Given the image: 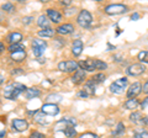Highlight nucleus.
<instances>
[{
    "mask_svg": "<svg viewBox=\"0 0 148 138\" xmlns=\"http://www.w3.org/2000/svg\"><path fill=\"white\" fill-rule=\"evenodd\" d=\"M27 88L21 84V83H12V84L5 86V89H4V98L5 99H9V100H15L18 95H20L21 93H24V91H26Z\"/></svg>",
    "mask_w": 148,
    "mask_h": 138,
    "instance_id": "nucleus-1",
    "label": "nucleus"
},
{
    "mask_svg": "<svg viewBox=\"0 0 148 138\" xmlns=\"http://www.w3.org/2000/svg\"><path fill=\"white\" fill-rule=\"evenodd\" d=\"M79 64L80 69L86 72H94V70H104V69L108 68V64L105 62L100 61V59H85V61H82L78 63Z\"/></svg>",
    "mask_w": 148,
    "mask_h": 138,
    "instance_id": "nucleus-2",
    "label": "nucleus"
},
{
    "mask_svg": "<svg viewBox=\"0 0 148 138\" xmlns=\"http://www.w3.org/2000/svg\"><path fill=\"white\" fill-rule=\"evenodd\" d=\"M31 47H32V53H34V56L40 59L41 57H42V54L45 53L46 47H47V43H46L45 41L40 40V38H34L32 42H31Z\"/></svg>",
    "mask_w": 148,
    "mask_h": 138,
    "instance_id": "nucleus-3",
    "label": "nucleus"
},
{
    "mask_svg": "<svg viewBox=\"0 0 148 138\" xmlns=\"http://www.w3.org/2000/svg\"><path fill=\"white\" fill-rule=\"evenodd\" d=\"M127 85H128L127 78H120V79L115 80L114 83L110 84V91L114 94H122L123 90H126Z\"/></svg>",
    "mask_w": 148,
    "mask_h": 138,
    "instance_id": "nucleus-4",
    "label": "nucleus"
},
{
    "mask_svg": "<svg viewBox=\"0 0 148 138\" xmlns=\"http://www.w3.org/2000/svg\"><path fill=\"white\" fill-rule=\"evenodd\" d=\"M92 22V16L91 14L88 11V10H82L77 16V24L79 25L83 29H86L89 27Z\"/></svg>",
    "mask_w": 148,
    "mask_h": 138,
    "instance_id": "nucleus-5",
    "label": "nucleus"
},
{
    "mask_svg": "<svg viewBox=\"0 0 148 138\" xmlns=\"http://www.w3.org/2000/svg\"><path fill=\"white\" fill-rule=\"evenodd\" d=\"M104 11L108 15H120V14L127 12L128 6L123 5V4H110L104 9Z\"/></svg>",
    "mask_w": 148,
    "mask_h": 138,
    "instance_id": "nucleus-6",
    "label": "nucleus"
},
{
    "mask_svg": "<svg viewBox=\"0 0 148 138\" xmlns=\"http://www.w3.org/2000/svg\"><path fill=\"white\" fill-rule=\"evenodd\" d=\"M78 64L75 61H62L58 63V70L64 72V73H75L78 70Z\"/></svg>",
    "mask_w": 148,
    "mask_h": 138,
    "instance_id": "nucleus-7",
    "label": "nucleus"
},
{
    "mask_svg": "<svg viewBox=\"0 0 148 138\" xmlns=\"http://www.w3.org/2000/svg\"><path fill=\"white\" fill-rule=\"evenodd\" d=\"M146 72V67L143 63H133L126 69V74L131 75V77H138L142 75Z\"/></svg>",
    "mask_w": 148,
    "mask_h": 138,
    "instance_id": "nucleus-8",
    "label": "nucleus"
},
{
    "mask_svg": "<svg viewBox=\"0 0 148 138\" xmlns=\"http://www.w3.org/2000/svg\"><path fill=\"white\" fill-rule=\"evenodd\" d=\"M142 93V85L140 81H135L132 85H130L127 90V99H136Z\"/></svg>",
    "mask_w": 148,
    "mask_h": 138,
    "instance_id": "nucleus-9",
    "label": "nucleus"
},
{
    "mask_svg": "<svg viewBox=\"0 0 148 138\" xmlns=\"http://www.w3.org/2000/svg\"><path fill=\"white\" fill-rule=\"evenodd\" d=\"M41 111L45 115H49V116H56L59 113V107L57 104H45L41 107Z\"/></svg>",
    "mask_w": 148,
    "mask_h": 138,
    "instance_id": "nucleus-10",
    "label": "nucleus"
},
{
    "mask_svg": "<svg viewBox=\"0 0 148 138\" xmlns=\"http://www.w3.org/2000/svg\"><path fill=\"white\" fill-rule=\"evenodd\" d=\"M46 15H47L48 19L52 22H54V24H59L63 19L62 14L58 10H56V9H47V10H46Z\"/></svg>",
    "mask_w": 148,
    "mask_h": 138,
    "instance_id": "nucleus-11",
    "label": "nucleus"
},
{
    "mask_svg": "<svg viewBox=\"0 0 148 138\" xmlns=\"http://www.w3.org/2000/svg\"><path fill=\"white\" fill-rule=\"evenodd\" d=\"M11 125H12L14 130H16L17 132H24V131H26L27 128H29V123H27V121L26 120H22V118L12 120Z\"/></svg>",
    "mask_w": 148,
    "mask_h": 138,
    "instance_id": "nucleus-12",
    "label": "nucleus"
},
{
    "mask_svg": "<svg viewBox=\"0 0 148 138\" xmlns=\"http://www.w3.org/2000/svg\"><path fill=\"white\" fill-rule=\"evenodd\" d=\"M85 79H86V74L83 69H78V70L72 75V83L75 85H79L82 83H84Z\"/></svg>",
    "mask_w": 148,
    "mask_h": 138,
    "instance_id": "nucleus-13",
    "label": "nucleus"
},
{
    "mask_svg": "<svg viewBox=\"0 0 148 138\" xmlns=\"http://www.w3.org/2000/svg\"><path fill=\"white\" fill-rule=\"evenodd\" d=\"M56 31H57V33L61 35V36L71 35L72 32L74 31V25H72V24H62V25H59L57 29H56Z\"/></svg>",
    "mask_w": 148,
    "mask_h": 138,
    "instance_id": "nucleus-14",
    "label": "nucleus"
},
{
    "mask_svg": "<svg viewBox=\"0 0 148 138\" xmlns=\"http://www.w3.org/2000/svg\"><path fill=\"white\" fill-rule=\"evenodd\" d=\"M22 33H20V32H11V33H9V36L6 37V41L10 44H15V43H21L22 41Z\"/></svg>",
    "mask_w": 148,
    "mask_h": 138,
    "instance_id": "nucleus-15",
    "label": "nucleus"
},
{
    "mask_svg": "<svg viewBox=\"0 0 148 138\" xmlns=\"http://www.w3.org/2000/svg\"><path fill=\"white\" fill-rule=\"evenodd\" d=\"M83 51V41L80 40H74L72 44V53L74 57H79Z\"/></svg>",
    "mask_w": 148,
    "mask_h": 138,
    "instance_id": "nucleus-16",
    "label": "nucleus"
},
{
    "mask_svg": "<svg viewBox=\"0 0 148 138\" xmlns=\"http://www.w3.org/2000/svg\"><path fill=\"white\" fill-rule=\"evenodd\" d=\"M26 56H27L26 51H18V52H15V53H10V58L14 62H17V63L24 62Z\"/></svg>",
    "mask_w": 148,
    "mask_h": 138,
    "instance_id": "nucleus-17",
    "label": "nucleus"
},
{
    "mask_svg": "<svg viewBox=\"0 0 148 138\" xmlns=\"http://www.w3.org/2000/svg\"><path fill=\"white\" fill-rule=\"evenodd\" d=\"M57 33V31H56L54 29H51V27H48V29H43L37 32V35L40 36V37H45V38H51L53 37V36Z\"/></svg>",
    "mask_w": 148,
    "mask_h": 138,
    "instance_id": "nucleus-18",
    "label": "nucleus"
},
{
    "mask_svg": "<svg viewBox=\"0 0 148 138\" xmlns=\"http://www.w3.org/2000/svg\"><path fill=\"white\" fill-rule=\"evenodd\" d=\"M41 95V90L38 88H29L26 91H25V96H26V99H34V98H37V96H40Z\"/></svg>",
    "mask_w": 148,
    "mask_h": 138,
    "instance_id": "nucleus-19",
    "label": "nucleus"
},
{
    "mask_svg": "<svg viewBox=\"0 0 148 138\" xmlns=\"http://www.w3.org/2000/svg\"><path fill=\"white\" fill-rule=\"evenodd\" d=\"M49 19L47 17V15H41L38 16V19H37V25H38L40 27H42L43 29H48L49 27Z\"/></svg>",
    "mask_w": 148,
    "mask_h": 138,
    "instance_id": "nucleus-20",
    "label": "nucleus"
},
{
    "mask_svg": "<svg viewBox=\"0 0 148 138\" xmlns=\"http://www.w3.org/2000/svg\"><path fill=\"white\" fill-rule=\"evenodd\" d=\"M130 121L133 122V123H138V125H141V122H142V120H143V116H142V113L141 112H138V111H133L131 115H130Z\"/></svg>",
    "mask_w": 148,
    "mask_h": 138,
    "instance_id": "nucleus-21",
    "label": "nucleus"
},
{
    "mask_svg": "<svg viewBox=\"0 0 148 138\" xmlns=\"http://www.w3.org/2000/svg\"><path fill=\"white\" fill-rule=\"evenodd\" d=\"M138 105H140V102H138L137 99H128L126 102L123 104V106L127 110H136V107L138 106Z\"/></svg>",
    "mask_w": 148,
    "mask_h": 138,
    "instance_id": "nucleus-22",
    "label": "nucleus"
},
{
    "mask_svg": "<svg viewBox=\"0 0 148 138\" xmlns=\"http://www.w3.org/2000/svg\"><path fill=\"white\" fill-rule=\"evenodd\" d=\"M84 90L86 91L88 94H89V96H92L95 94V84L92 83L90 79L88 80L86 83H85V85H84Z\"/></svg>",
    "mask_w": 148,
    "mask_h": 138,
    "instance_id": "nucleus-23",
    "label": "nucleus"
},
{
    "mask_svg": "<svg viewBox=\"0 0 148 138\" xmlns=\"http://www.w3.org/2000/svg\"><path fill=\"white\" fill-rule=\"evenodd\" d=\"M125 133V125L122 122H119L117 123V126H116V128H115L114 131H111V136H121V135H123Z\"/></svg>",
    "mask_w": 148,
    "mask_h": 138,
    "instance_id": "nucleus-24",
    "label": "nucleus"
},
{
    "mask_svg": "<svg viewBox=\"0 0 148 138\" xmlns=\"http://www.w3.org/2000/svg\"><path fill=\"white\" fill-rule=\"evenodd\" d=\"M105 79H106V75L104 74V73H98V74L92 75V77L90 78V80L94 83L95 85H96V84H100V83H103V81H105Z\"/></svg>",
    "mask_w": 148,
    "mask_h": 138,
    "instance_id": "nucleus-25",
    "label": "nucleus"
},
{
    "mask_svg": "<svg viewBox=\"0 0 148 138\" xmlns=\"http://www.w3.org/2000/svg\"><path fill=\"white\" fill-rule=\"evenodd\" d=\"M34 121L36 123H38V125H45V123H46V116H45V113L42 111L36 112L35 116H34Z\"/></svg>",
    "mask_w": 148,
    "mask_h": 138,
    "instance_id": "nucleus-26",
    "label": "nucleus"
},
{
    "mask_svg": "<svg viewBox=\"0 0 148 138\" xmlns=\"http://www.w3.org/2000/svg\"><path fill=\"white\" fill-rule=\"evenodd\" d=\"M8 51L10 53H15V52H18V51H25V44L22 43H15V44H10L9 46Z\"/></svg>",
    "mask_w": 148,
    "mask_h": 138,
    "instance_id": "nucleus-27",
    "label": "nucleus"
},
{
    "mask_svg": "<svg viewBox=\"0 0 148 138\" xmlns=\"http://www.w3.org/2000/svg\"><path fill=\"white\" fill-rule=\"evenodd\" d=\"M61 100H62V95H59V94H51L47 96L48 104H57Z\"/></svg>",
    "mask_w": 148,
    "mask_h": 138,
    "instance_id": "nucleus-28",
    "label": "nucleus"
},
{
    "mask_svg": "<svg viewBox=\"0 0 148 138\" xmlns=\"http://www.w3.org/2000/svg\"><path fill=\"white\" fill-rule=\"evenodd\" d=\"M137 58H138V61H141V63L148 64V51H141L137 54Z\"/></svg>",
    "mask_w": 148,
    "mask_h": 138,
    "instance_id": "nucleus-29",
    "label": "nucleus"
},
{
    "mask_svg": "<svg viewBox=\"0 0 148 138\" xmlns=\"http://www.w3.org/2000/svg\"><path fill=\"white\" fill-rule=\"evenodd\" d=\"M133 138H148V132L145 131V130H141V128H138V130L135 131Z\"/></svg>",
    "mask_w": 148,
    "mask_h": 138,
    "instance_id": "nucleus-30",
    "label": "nucleus"
},
{
    "mask_svg": "<svg viewBox=\"0 0 148 138\" xmlns=\"http://www.w3.org/2000/svg\"><path fill=\"white\" fill-rule=\"evenodd\" d=\"M63 132H64V135H66L68 138H74V137L77 136V131L74 130V127H72V126L71 127H67Z\"/></svg>",
    "mask_w": 148,
    "mask_h": 138,
    "instance_id": "nucleus-31",
    "label": "nucleus"
},
{
    "mask_svg": "<svg viewBox=\"0 0 148 138\" xmlns=\"http://www.w3.org/2000/svg\"><path fill=\"white\" fill-rule=\"evenodd\" d=\"M1 9H3L4 11H6V12H14V11H15V6H14L11 3L4 4V5L1 6Z\"/></svg>",
    "mask_w": 148,
    "mask_h": 138,
    "instance_id": "nucleus-32",
    "label": "nucleus"
},
{
    "mask_svg": "<svg viewBox=\"0 0 148 138\" xmlns=\"http://www.w3.org/2000/svg\"><path fill=\"white\" fill-rule=\"evenodd\" d=\"M78 138H99V136L92 132H85V133H82V135L78 136Z\"/></svg>",
    "mask_w": 148,
    "mask_h": 138,
    "instance_id": "nucleus-33",
    "label": "nucleus"
},
{
    "mask_svg": "<svg viewBox=\"0 0 148 138\" xmlns=\"http://www.w3.org/2000/svg\"><path fill=\"white\" fill-rule=\"evenodd\" d=\"M29 138H46V136L43 135V133H41V132H37V131H36V132H32Z\"/></svg>",
    "mask_w": 148,
    "mask_h": 138,
    "instance_id": "nucleus-34",
    "label": "nucleus"
},
{
    "mask_svg": "<svg viewBox=\"0 0 148 138\" xmlns=\"http://www.w3.org/2000/svg\"><path fill=\"white\" fill-rule=\"evenodd\" d=\"M34 20V17L32 16H27V17H24V20H22V22H24L25 25H29V24H31V21Z\"/></svg>",
    "mask_w": 148,
    "mask_h": 138,
    "instance_id": "nucleus-35",
    "label": "nucleus"
},
{
    "mask_svg": "<svg viewBox=\"0 0 148 138\" xmlns=\"http://www.w3.org/2000/svg\"><path fill=\"white\" fill-rule=\"evenodd\" d=\"M78 95H79L80 98H89V94H88V93H86V91H85L84 89H83V90H80V91H79V94H78Z\"/></svg>",
    "mask_w": 148,
    "mask_h": 138,
    "instance_id": "nucleus-36",
    "label": "nucleus"
},
{
    "mask_svg": "<svg viewBox=\"0 0 148 138\" xmlns=\"http://www.w3.org/2000/svg\"><path fill=\"white\" fill-rule=\"evenodd\" d=\"M142 91H143V93H146V94H148V79L146 80L145 84H143V86H142Z\"/></svg>",
    "mask_w": 148,
    "mask_h": 138,
    "instance_id": "nucleus-37",
    "label": "nucleus"
},
{
    "mask_svg": "<svg viewBox=\"0 0 148 138\" xmlns=\"http://www.w3.org/2000/svg\"><path fill=\"white\" fill-rule=\"evenodd\" d=\"M147 105H148V96H147V98H146L145 100L142 101V104H141V107H142V109H145V107L147 106Z\"/></svg>",
    "mask_w": 148,
    "mask_h": 138,
    "instance_id": "nucleus-38",
    "label": "nucleus"
},
{
    "mask_svg": "<svg viewBox=\"0 0 148 138\" xmlns=\"http://www.w3.org/2000/svg\"><path fill=\"white\" fill-rule=\"evenodd\" d=\"M138 19H140V15H138L137 12H135V14H133V15L131 16V20H133V21H136V20H138Z\"/></svg>",
    "mask_w": 148,
    "mask_h": 138,
    "instance_id": "nucleus-39",
    "label": "nucleus"
},
{
    "mask_svg": "<svg viewBox=\"0 0 148 138\" xmlns=\"http://www.w3.org/2000/svg\"><path fill=\"white\" fill-rule=\"evenodd\" d=\"M141 125H143V126H146V125H148V117H143V120H142V122H141Z\"/></svg>",
    "mask_w": 148,
    "mask_h": 138,
    "instance_id": "nucleus-40",
    "label": "nucleus"
},
{
    "mask_svg": "<svg viewBox=\"0 0 148 138\" xmlns=\"http://www.w3.org/2000/svg\"><path fill=\"white\" fill-rule=\"evenodd\" d=\"M12 74H22V69H14Z\"/></svg>",
    "mask_w": 148,
    "mask_h": 138,
    "instance_id": "nucleus-41",
    "label": "nucleus"
},
{
    "mask_svg": "<svg viewBox=\"0 0 148 138\" xmlns=\"http://www.w3.org/2000/svg\"><path fill=\"white\" fill-rule=\"evenodd\" d=\"M62 5H71V0H66V1H62Z\"/></svg>",
    "mask_w": 148,
    "mask_h": 138,
    "instance_id": "nucleus-42",
    "label": "nucleus"
},
{
    "mask_svg": "<svg viewBox=\"0 0 148 138\" xmlns=\"http://www.w3.org/2000/svg\"><path fill=\"white\" fill-rule=\"evenodd\" d=\"M5 135H6V131L5 130H1V138L5 137Z\"/></svg>",
    "mask_w": 148,
    "mask_h": 138,
    "instance_id": "nucleus-43",
    "label": "nucleus"
},
{
    "mask_svg": "<svg viewBox=\"0 0 148 138\" xmlns=\"http://www.w3.org/2000/svg\"><path fill=\"white\" fill-rule=\"evenodd\" d=\"M0 48H1V52H4V43L3 42L0 43Z\"/></svg>",
    "mask_w": 148,
    "mask_h": 138,
    "instance_id": "nucleus-44",
    "label": "nucleus"
}]
</instances>
